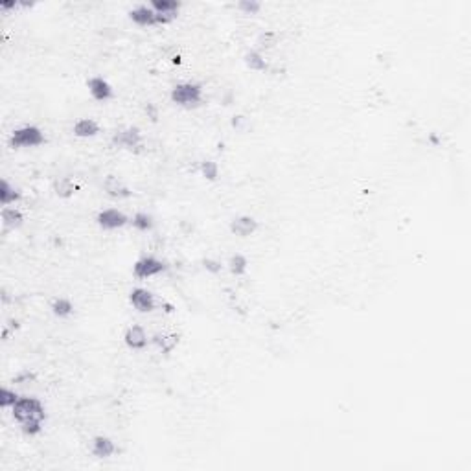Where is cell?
<instances>
[{
    "label": "cell",
    "mask_w": 471,
    "mask_h": 471,
    "mask_svg": "<svg viewBox=\"0 0 471 471\" xmlns=\"http://www.w3.org/2000/svg\"><path fill=\"white\" fill-rule=\"evenodd\" d=\"M48 144V137L44 129L37 123H22L6 137H0V146L13 151H33L41 149Z\"/></svg>",
    "instance_id": "cell-1"
},
{
    "label": "cell",
    "mask_w": 471,
    "mask_h": 471,
    "mask_svg": "<svg viewBox=\"0 0 471 471\" xmlns=\"http://www.w3.org/2000/svg\"><path fill=\"white\" fill-rule=\"evenodd\" d=\"M170 103L182 111H196L207 103V89L201 81H180L170 90Z\"/></svg>",
    "instance_id": "cell-2"
},
{
    "label": "cell",
    "mask_w": 471,
    "mask_h": 471,
    "mask_svg": "<svg viewBox=\"0 0 471 471\" xmlns=\"http://www.w3.org/2000/svg\"><path fill=\"white\" fill-rule=\"evenodd\" d=\"M8 413L17 425L30 422V420H41L44 424L48 422L46 402L37 394H30V392H21V397Z\"/></svg>",
    "instance_id": "cell-3"
},
{
    "label": "cell",
    "mask_w": 471,
    "mask_h": 471,
    "mask_svg": "<svg viewBox=\"0 0 471 471\" xmlns=\"http://www.w3.org/2000/svg\"><path fill=\"white\" fill-rule=\"evenodd\" d=\"M112 148L126 151V153L142 155L146 149V132L140 126H122V128L114 129L109 137Z\"/></svg>",
    "instance_id": "cell-4"
},
{
    "label": "cell",
    "mask_w": 471,
    "mask_h": 471,
    "mask_svg": "<svg viewBox=\"0 0 471 471\" xmlns=\"http://www.w3.org/2000/svg\"><path fill=\"white\" fill-rule=\"evenodd\" d=\"M166 271H168V264L164 258L157 255H142L132 262L131 275L140 286H146L149 282L160 278Z\"/></svg>",
    "instance_id": "cell-5"
},
{
    "label": "cell",
    "mask_w": 471,
    "mask_h": 471,
    "mask_svg": "<svg viewBox=\"0 0 471 471\" xmlns=\"http://www.w3.org/2000/svg\"><path fill=\"white\" fill-rule=\"evenodd\" d=\"M94 221L105 232H118V230L129 227L131 216L118 203H109L105 208L98 210Z\"/></svg>",
    "instance_id": "cell-6"
},
{
    "label": "cell",
    "mask_w": 471,
    "mask_h": 471,
    "mask_svg": "<svg viewBox=\"0 0 471 471\" xmlns=\"http://www.w3.org/2000/svg\"><path fill=\"white\" fill-rule=\"evenodd\" d=\"M101 191L105 194V197L109 201L118 203H129L132 199V188L128 180L120 177L117 173H109L101 182Z\"/></svg>",
    "instance_id": "cell-7"
},
{
    "label": "cell",
    "mask_w": 471,
    "mask_h": 471,
    "mask_svg": "<svg viewBox=\"0 0 471 471\" xmlns=\"http://www.w3.org/2000/svg\"><path fill=\"white\" fill-rule=\"evenodd\" d=\"M129 306L137 313H155L159 309V297L153 289H149L148 286H135L128 295Z\"/></svg>",
    "instance_id": "cell-8"
},
{
    "label": "cell",
    "mask_w": 471,
    "mask_h": 471,
    "mask_svg": "<svg viewBox=\"0 0 471 471\" xmlns=\"http://www.w3.org/2000/svg\"><path fill=\"white\" fill-rule=\"evenodd\" d=\"M85 87L90 100L94 103H100V105H107V103H111L117 98V89H114L111 81L107 80L105 76H90L89 80L85 81Z\"/></svg>",
    "instance_id": "cell-9"
},
{
    "label": "cell",
    "mask_w": 471,
    "mask_h": 471,
    "mask_svg": "<svg viewBox=\"0 0 471 471\" xmlns=\"http://www.w3.org/2000/svg\"><path fill=\"white\" fill-rule=\"evenodd\" d=\"M262 223L252 214H238L228 221V232L238 239H250L259 232Z\"/></svg>",
    "instance_id": "cell-10"
},
{
    "label": "cell",
    "mask_w": 471,
    "mask_h": 471,
    "mask_svg": "<svg viewBox=\"0 0 471 471\" xmlns=\"http://www.w3.org/2000/svg\"><path fill=\"white\" fill-rule=\"evenodd\" d=\"M151 332L142 323L129 324L123 332V344L132 352H146L151 348Z\"/></svg>",
    "instance_id": "cell-11"
},
{
    "label": "cell",
    "mask_w": 471,
    "mask_h": 471,
    "mask_svg": "<svg viewBox=\"0 0 471 471\" xmlns=\"http://www.w3.org/2000/svg\"><path fill=\"white\" fill-rule=\"evenodd\" d=\"M89 451H90V456L94 459V461H111V459H114L118 453V442L114 438H112L111 434H105V433H100L96 434V436H92V440H90L89 444Z\"/></svg>",
    "instance_id": "cell-12"
},
{
    "label": "cell",
    "mask_w": 471,
    "mask_h": 471,
    "mask_svg": "<svg viewBox=\"0 0 471 471\" xmlns=\"http://www.w3.org/2000/svg\"><path fill=\"white\" fill-rule=\"evenodd\" d=\"M128 17L132 26L140 28V30H153V28H159V24H157V13H155L153 8L149 6L148 0H140V2H137V4L129 10Z\"/></svg>",
    "instance_id": "cell-13"
},
{
    "label": "cell",
    "mask_w": 471,
    "mask_h": 471,
    "mask_svg": "<svg viewBox=\"0 0 471 471\" xmlns=\"http://www.w3.org/2000/svg\"><path fill=\"white\" fill-rule=\"evenodd\" d=\"M151 348L162 355H171L175 350L179 348L180 335L173 329H160L151 334Z\"/></svg>",
    "instance_id": "cell-14"
},
{
    "label": "cell",
    "mask_w": 471,
    "mask_h": 471,
    "mask_svg": "<svg viewBox=\"0 0 471 471\" xmlns=\"http://www.w3.org/2000/svg\"><path fill=\"white\" fill-rule=\"evenodd\" d=\"M80 191V182L72 175H59L52 180V194L59 201H72Z\"/></svg>",
    "instance_id": "cell-15"
},
{
    "label": "cell",
    "mask_w": 471,
    "mask_h": 471,
    "mask_svg": "<svg viewBox=\"0 0 471 471\" xmlns=\"http://www.w3.org/2000/svg\"><path fill=\"white\" fill-rule=\"evenodd\" d=\"M103 132V126L101 122H98L96 118L83 117L78 118L72 126V135H74L78 140H92V138H98Z\"/></svg>",
    "instance_id": "cell-16"
},
{
    "label": "cell",
    "mask_w": 471,
    "mask_h": 471,
    "mask_svg": "<svg viewBox=\"0 0 471 471\" xmlns=\"http://www.w3.org/2000/svg\"><path fill=\"white\" fill-rule=\"evenodd\" d=\"M243 67L252 74H265L271 67V53H264L256 50V48H249L243 53Z\"/></svg>",
    "instance_id": "cell-17"
},
{
    "label": "cell",
    "mask_w": 471,
    "mask_h": 471,
    "mask_svg": "<svg viewBox=\"0 0 471 471\" xmlns=\"http://www.w3.org/2000/svg\"><path fill=\"white\" fill-rule=\"evenodd\" d=\"M26 212L21 207H2L0 208V227L8 230H19L26 225Z\"/></svg>",
    "instance_id": "cell-18"
},
{
    "label": "cell",
    "mask_w": 471,
    "mask_h": 471,
    "mask_svg": "<svg viewBox=\"0 0 471 471\" xmlns=\"http://www.w3.org/2000/svg\"><path fill=\"white\" fill-rule=\"evenodd\" d=\"M24 201V190L10 179H0V208L17 207Z\"/></svg>",
    "instance_id": "cell-19"
},
{
    "label": "cell",
    "mask_w": 471,
    "mask_h": 471,
    "mask_svg": "<svg viewBox=\"0 0 471 471\" xmlns=\"http://www.w3.org/2000/svg\"><path fill=\"white\" fill-rule=\"evenodd\" d=\"M48 307H50V313L58 320H70L76 313V302L69 295H58V297H53L50 300V304H48Z\"/></svg>",
    "instance_id": "cell-20"
},
{
    "label": "cell",
    "mask_w": 471,
    "mask_h": 471,
    "mask_svg": "<svg viewBox=\"0 0 471 471\" xmlns=\"http://www.w3.org/2000/svg\"><path fill=\"white\" fill-rule=\"evenodd\" d=\"M282 44V32L278 28H267L259 32L255 39V48L264 53L275 52L276 48Z\"/></svg>",
    "instance_id": "cell-21"
},
{
    "label": "cell",
    "mask_w": 471,
    "mask_h": 471,
    "mask_svg": "<svg viewBox=\"0 0 471 471\" xmlns=\"http://www.w3.org/2000/svg\"><path fill=\"white\" fill-rule=\"evenodd\" d=\"M225 267H227V273L234 278H243V276L249 275L250 269V258L247 252H232L228 256L227 262H225Z\"/></svg>",
    "instance_id": "cell-22"
},
{
    "label": "cell",
    "mask_w": 471,
    "mask_h": 471,
    "mask_svg": "<svg viewBox=\"0 0 471 471\" xmlns=\"http://www.w3.org/2000/svg\"><path fill=\"white\" fill-rule=\"evenodd\" d=\"M131 221H129V228H132L138 234H149L157 228V219L148 210H135L129 214Z\"/></svg>",
    "instance_id": "cell-23"
},
{
    "label": "cell",
    "mask_w": 471,
    "mask_h": 471,
    "mask_svg": "<svg viewBox=\"0 0 471 471\" xmlns=\"http://www.w3.org/2000/svg\"><path fill=\"white\" fill-rule=\"evenodd\" d=\"M197 173H199V177H201L203 180H207V182H212L214 185V182H217V180L221 179V164H219L216 159L207 157V159H203L201 162H199Z\"/></svg>",
    "instance_id": "cell-24"
},
{
    "label": "cell",
    "mask_w": 471,
    "mask_h": 471,
    "mask_svg": "<svg viewBox=\"0 0 471 471\" xmlns=\"http://www.w3.org/2000/svg\"><path fill=\"white\" fill-rule=\"evenodd\" d=\"M228 126H230V129H232L236 135H249V132L252 131V128H255L252 118L243 111L232 112L230 118H228Z\"/></svg>",
    "instance_id": "cell-25"
},
{
    "label": "cell",
    "mask_w": 471,
    "mask_h": 471,
    "mask_svg": "<svg viewBox=\"0 0 471 471\" xmlns=\"http://www.w3.org/2000/svg\"><path fill=\"white\" fill-rule=\"evenodd\" d=\"M236 8L245 17H259L265 10V0H238Z\"/></svg>",
    "instance_id": "cell-26"
},
{
    "label": "cell",
    "mask_w": 471,
    "mask_h": 471,
    "mask_svg": "<svg viewBox=\"0 0 471 471\" xmlns=\"http://www.w3.org/2000/svg\"><path fill=\"white\" fill-rule=\"evenodd\" d=\"M21 397V391L11 385H0V411H11L17 400Z\"/></svg>",
    "instance_id": "cell-27"
},
{
    "label": "cell",
    "mask_w": 471,
    "mask_h": 471,
    "mask_svg": "<svg viewBox=\"0 0 471 471\" xmlns=\"http://www.w3.org/2000/svg\"><path fill=\"white\" fill-rule=\"evenodd\" d=\"M44 425L46 424L41 422V420H30V422H24V424L17 425V427H19L22 436H26V438H37V436L43 434Z\"/></svg>",
    "instance_id": "cell-28"
}]
</instances>
